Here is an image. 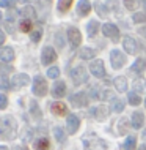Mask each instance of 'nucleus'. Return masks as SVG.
I'll use <instances>...</instances> for the list:
<instances>
[{"label": "nucleus", "instance_id": "obj_44", "mask_svg": "<svg viewBox=\"0 0 146 150\" xmlns=\"http://www.w3.org/2000/svg\"><path fill=\"white\" fill-rule=\"evenodd\" d=\"M90 93H91V95H90L91 98H97V88L96 87H93L91 90H90Z\"/></svg>", "mask_w": 146, "mask_h": 150}, {"label": "nucleus", "instance_id": "obj_7", "mask_svg": "<svg viewBox=\"0 0 146 150\" xmlns=\"http://www.w3.org/2000/svg\"><path fill=\"white\" fill-rule=\"evenodd\" d=\"M90 71L93 76L96 78H104L105 76V68H104V62L102 60H93L90 65Z\"/></svg>", "mask_w": 146, "mask_h": 150}, {"label": "nucleus", "instance_id": "obj_41", "mask_svg": "<svg viewBox=\"0 0 146 150\" xmlns=\"http://www.w3.org/2000/svg\"><path fill=\"white\" fill-rule=\"evenodd\" d=\"M8 106V98L5 95H2V93H0V109H5Z\"/></svg>", "mask_w": 146, "mask_h": 150}, {"label": "nucleus", "instance_id": "obj_16", "mask_svg": "<svg viewBox=\"0 0 146 150\" xmlns=\"http://www.w3.org/2000/svg\"><path fill=\"white\" fill-rule=\"evenodd\" d=\"M50 111H52V114H55V115H64L68 112V108H66V104H64V103L55 101V103L50 104Z\"/></svg>", "mask_w": 146, "mask_h": 150}, {"label": "nucleus", "instance_id": "obj_30", "mask_svg": "<svg viewBox=\"0 0 146 150\" xmlns=\"http://www.w3.org/2000/svg\"><path fill=\"white\" fill-rule=\"evenodd\" d=\"M129 103H131V104H133V106H138V104L141 103V98H140V95H137L135 92L129 93Z\"/></svg>", "mask_w": 146, "mask_h": 150}, {"label": "nucleus", "instance_id": "obj_2", "mask_svg": "<svg viewBox=\"0 0 146 150\" xmlns=\"http://www.w3.org/2000/svg\"><path fill=\"white\" fill-rule=\"evenodd\" d=\"M85 150H107V142L96 134H87L82 139Z\"/></svg>", "mask_w": 146, "mask_h": 150}, {"label": "nucleus", "instance_id": "obj_36", "mask_svg": "<svg viewBox=\"0 0 146 150\" xmlns=\"http://www.w3.org/2000/svg\"><path fill=\"white\" fill-rule=\"evenodd\" d=\"M41 35H43V32H41V30H35V32H31V33H30L31 41L38 43V41H39V38H41Z\"/></svg>", "mask_w": 146, "mask_h": 150}, {"label": "nucleus", "instance_id": "obj_11", "mask_svg": "<svg viewBox=\"0 0 146 150\" xmlns=\"http://www.w3.org/2000/svg\"><path fill=\"white\" fill-rule=\"evenodd\" d=\"M102 33L107 38H118L119 36V30L115 24H104L102 25Z\"/></svg>", "mask_w": 146, "mask_h": 150}, {"label": "nucleus", "instance_id": "obj_50", "mask_svg": "<svg viewBox=\"0 0 146 150\" xmlns=\"http://www.w3.org/2000/svg\"><path fill=\"white\" fill-rule=\"evenodd\" d=\"M140 2H141V3H143V5H146V0H140Z\"/></svg>", "mask_w": 146, "mask_h": 150}, {"label": "nucleus", "instance_id": "obj_52", "mask_svg": "<svg viewBox=\"0 0 146 150\" xmlns=\"http://www.w3.org/2000/svg\"><path fill=\"white\" fill-rule=\"evenodd\" d=\"M145 106H146V101H145Z\"/></svg>", "mask_w": 146, "mask_h": 150}, {"label": "nucleus", "instance_id": "obj_39", "mask_svg": "<svg viewBox=\"0 0 146 150\" xmlns=\"http://www.w3.org/2000/svg\"><path fill=\"white\" fill-rule=\"evenodd\" d=\"M94 8H96V11H97L101 16H105V14H107V10H104V5H102V3H94Z\"/></svg>", "mask_w": 146, "mask_h": 150}, {"label": "nucleus", "instance_id": "obj_13", "mask_svg": "<svg viewBox=\"0 0 146 150\" xmlns=\"http://www.w3.org/2000/svg\"><path fill=\"white\" fill-rule=\"evenodd\" d=\"M71 103L74 104L75 108H82V106H87L88 103V98H87V93L80 92V93H74L71 96Z\"/></svg>", "mask_w": 146, "mask_h": 150}, {"label": "nucleus", "instance_id": "obj_49", "mask_svg": "<svg viewBox=\"0 0 146 150\" xmlns=\"http://www.w3.org/2000/svg\"><path fill=\"white\" fill-rule=\"evenodd\" d=\"M143 139H146V128H145V131H143Z\"/></svg>", "mask_w": 146, "mask_h": 150}, {"label": "nucleus", "instance_id": "obj_31", "mask_svg": "<svg viewBox=\"0 0 146 150\" xmlns=\"http://www.w3.org/2000/svg\"><path fill=\"white\" fill-rule=\"evenodd\" d=\"M19 29H21L22 32H30V29H31V21H28V19H22L21 21V24H19ZM31 33V32H30Z\"/></svg>", "mask_w": 146, "mask_h": 150}, {"label": "nucleus", "instance_id": "obj_3", "mask_svg": "<svg viewBox=\"0 0 146 150\" xmlns=\"http://www.w3.org/2000/svg\"><path fill=\"white\" fill-rule=\"evenodd\" d=\"M31 90H33V93H35L36 96H44L47 93V82H46V79H44L41 74L35 76Z\"/></svg>", "mask_w": 146, "mask_h": 150}, {"label": "nucleus", "instance_id": "obj_45", "mask_svg": "<svg viewBox=\"0 0 146 150\" xmlns=\"http://www.w3.org/2000/svg\"><path fill=\"white\" fill-rule=\"evenodd\" d=\"M3 43H5V32L0 29V44H3Z\"/></svg>", "mask_w": 146, "mask_h": 150}, {"label": "nucleus", "instance_id": "obj_28", "mask_svg": "<svg viewBox=\"0 0 146 150\" xmlns=\"http://www.w3.org/2000/svg\"><path fill=\"white\" fill-rule=\"evenodd\" d=\"M72 5V0H58V11H61V13H64V11H68Z\"/></svg>", "mask_w": 146, "mask_h": 150}, {"label": "nucleus", "instance_id": "obj_17", "mask_svg": "<svg viewBox=\"0 0 146 150\" xmlns=\"http://www.w3.org/2000/svg\"><path fill=\"white\" fill-rule=\"evenodd\" d=\"M91 3L88 0H80L79 5H77V14L79 16H87L88 13L91 11Z\"/></svg>", "mask_w": 146, "mask_h": 150}, {"label": "nucleus", "instance_id": "obj_32", "mask_svg": "<svg viewBox=\"0 0 146 150\" xmlns=\"http://www.w3.org/2000/svg\"><path fill=\"white\" fill-rule=\"evenodd\" d=\"M47 76H49L50 79H57V78L60 76V68H58V67H50V68L47 70Z\"/></svg>", "mask_w": 146, "mask_h": 150}, {"label": "nucleus", "instance_id": "obj_8", "mask_svg": "<svg viewBox=\"0 0 146 150\" xmlns=\"http://www.w3.org/2000/svg\"><path fill=\"white\" fill-rule=\"evenodd\" d=\"M68 40H69V43H71L72 47H77L80 43H82V35H80V30L75 29V27L68 29Z\"/></svg>", "mask_w": 146, "mask_h": 150}, {"label": "nucleus", "instance_id": "obj_25", "mask_svg": "<svg viewBox=\"0 0 146 150\" xmlns=\"http://www.w3.org/2000/svg\"><path fill=\"white\" fill-rule=\"evenodd\" d=\"M79 57L83 59V60H90V59L94 57V51L90 49V47H82L79 52Z\"/></svg>", "mask_w": 146, "mask_h": 150}, {"label": "nucleus", "instance_id": "obj_48", "mask_svg": "<svg viewBox=\"0 0 146 150\" xmlns=\"http://www.w3.org/2000/svg\"><path fill=\"white\" fill-rule=\"evenodd\" d=\"M0 150H8V149L5 147V145H0Z\"/></svg>", "mask_w": 146, "mask_h": 150}, {"label": "nucleus", "instance_id": "obj_38", "mask_svg": "<svg viewBox=\"0 0 146 150\" xmlns=\"http://www.w3.org/2000/svg\"><path fill=\"white\" fill-rule=\"evenodd\" d=\"M101 98H102V100H115V98H113V92H110V90H104L102 93H101Z\"/></svg>", "mask_w": 146, "mask_h": 150}, {"label": "nucleus", "instance_id": "obj_5", "mask_svg": "<svg viewBox=\"0 0 146 150\" xmlns=\"http://www.w3.org/2000/svg\"><path fill=\"white\" fill-rule=\"evenodd\" d=\"M126 55L121 52L119 49H113L110 52V62H112V67L113 68H121V67H124V63H126Z\"/></svg>", "mask_w": 146, "mask_h": 150}, {"label": "nucleus", "instance_id": "obj_12", "mask_svg": "<svg viewBox=\"0 0 146 150\" xmlns=\"http://www.w3.org/2000/svg\"><path fill=\"white\" fill-rule=\"evenodd\" d=\"M66 123H68V133H69V134H74L77 129H79V127H80L79 117L74 115V114H69V115H68Z\"/></svg>", "mask_w": 146, "mask_h": 150}, {"label": "nucleus", "instance_id": "obj_20", "mask_svg": "<svg viewBox=\"0 0 146 150\" xmlns=\"http://www.w3.org/2000/svg\"><path fill=\"white\" fill-rule=\"evenodd\" d=\"M115 87L118 92H126L127 90V81H126L124 76H118V78H115Z\"/></svg>", "mask_w": 146, "mask_h": 150}, {"label": "nucleus", "instance_id": "obj_43", "mask_svg": "<svg viewBox=\"0 0 146 150\" xmlns=\"http://www.w3.org/2000/svg\"><path fill=\"white\" fill-rule=\"evenodd\" d=\"M11 86L8 84V81L6 79H3V78H0V88H10Z\"/></svg>", "mask_w": 146, "mask_h": 150}, {"label": "nucleus", "instance_id": "obj_6", "mask_svg": "<svg viewBox=\"0 0 146 150\" xmlns=\"http://www.w3.org/2000/svg\"><path fill=\"white\" fill-rule=\"evenodd\" d=\"M55 59H57V52L54 47H50V46H46L43 49L41 52V62L43 65H50L52 62H55Z\"/></svg>", "mask_w": 146, "mask_h": 150}, {"label": "nucleus", "instance_id": "obj_42", "mask_svg": "<svg viewBox=\"0 0 146 150\" xmlns=\"http://www.w3.org/2000/svg\"><path fill=\"white\" fill-rule=\"evenodd\" d=\"M30 106H31V111H33V114L35 115H41V114H39V109H38V104H36V101H31V103H30Z\"/></svg>", "mask_w": 146, "mask_h": 150}, {"label": "nucleus", "instance_id": "obj_33", "mask_svg": "<svg viewBox=\"0 0 146 150\" xmlns=\"http://www.w3.org/2000/svg\"><path fill=\"white\" fill-rule=\"evenodd\" d=\"M127 131V119H121L118 122V134H124Z\"/></svg>", "mask_w": 146, "mask_h": 150}, {"label": "nucleus", "instance_id": "obj_21", "mask_svg": "<svg viewBox=\"0 0 146 150\" xmlns=\"http://www.w3.org/2000/svg\"><path fill=\"white\" fill-rule=\"evenodd\" d=\"M145 68H146L145 59H137L135 63H133L132 67H131V71H132V73H143Z\"/></svg>", "mask_w": 146, "mask_h": 150}, {"label": "nucleus", "instance_id": "obj_19", "mask_svg": "<svg viewBox=\"0 0 146 150\" xmlns=\"http://www.w3.org/2000/svg\"><path fill=\"white\" fill-rule=\"evenodd\" d=\"M91 114L94 115L97 120H104L105 117L108 115V111H107V108H105V106H97L94 109H91Z\"/></svg>", "mask_w": 146, "mask_h": 150}, {"label": "nucleus", "instance_id": "obj_1", "mask_svg": "<svg viewBox=\"0 0 146 150\" xmlns=\"http://www.w3.org/2000/svg\"><path fill=\"white\" fill-rule=\"evenodd\" d=\"M16 131H17V125L16 120L11 115L0 117V137L3 139H14Z\"/></svg>", "mask_w": 146, "mask_h": 150}, {"label": "nucleus", "instance_id": "obj_14", "mask_svg": "<svg viewBox=\"0 0 146 150\" xmlns=\"http://www.w3.org/2000/svg\"><path fill=\"white\" fill-rule=\"evenodd\" d=\"M64 93H66V84H64L63 81L55 82L54 87H52V95H54V98H61V96H64Z\"/></svg>", "mask_w": 146, "mask_h": 150}, {"label": "nucleus", "instance_id": "obj_35", "mask_svg": "<svg viewBox=\"0 0 146 150\" xmlns=\"http://www.w3.org/2000/svg\"><path fill=\"white\" fill-rule=\"evenodd\" d=\"M54 134H55V137H57L58 141H63V139H64V131H63V128H60V127H55Z\"/></svg>", "mask_w": 146, "mask_h": 150}, {"label": "nucleus", "instance_id": "obj_4", "mask_svg": "<svg viewBox=\"0 0 146 150\" xmlns=\"http://www.w3.org/2000/svg\"><path fill=\"white\" fill-rule=\"evenodd\" d=\"M71 78L74 81V84H85L88 81V73L83 67H75L71 71Z\"/></svg>", "mask_w": 146, "mask_h": 150}, {"label": "nucleus", "instance_id": "obj_23", "mask_svg": "<svg viewBox=\"0 0 146 150\" xmlns=\"http://www.w3.org/2000/svg\"><path fill=\"white\" fill-rule=\"evenodd\" d=\"M21 14L24 16V19H28V21H33V19H36V13L33 10V6H24Z\"/></svg>", "mask_w": 146, "mask_h": 150}, {"label": "nucleus", "instance_id": "obj_9", "mask_svg": "<svg viewBox=\"0 0 146 150\" xmlns=\"http://www.w3.org/2000/svg\"><path fill=\"white\" fill-rule=\"evenodd\" d=\"M123 46H124V51L129 52V54H135V52L138 51V43H137V40L132 38V36H124Z\"/></svg>", "mask_w": 146, "mask_h": 150}, {"label": "nucleus", "instance_id": "obj_34", "mask_svg": "<svg viewBox=\"0 0 146 150\" xmlns=\"http://www.w3.org/2000/svg\"><path fill=\"white\" fill-rule=\"evenodd\" d=\"M132 21L135 24H140V22H146V13H135L132 16Z\"/></svg>", "mask_w": 146, "mask_h": 150}, {"label": "nucleus", "instance_id": "obj_10", "mask_svg": "<svg viewBox=\"0 0 146 150\" xmlns=\"http://www.w3.org/2000/svg\"><path fill=\"white\" fill-rule=\"evenodd\" d=\"M11 82H13V87H25L30 84V78H28L27 74H24V73H19V74H14L13 79H11Z\"/></svg>", "mask_w": 146, "mask_h": 150}, {"label": "nucleus", "instance_id": "obj_24", "mask_svg": "<svg viewBox=\"0 0 146 150\" xmlns=\"http://www.w3.org/2000/svg\"><path fill=\"white\" fill-rule=\"evenodd\" d=\"M132 86H133V90L135 92H145L146 90V81L143 78H137L132 82Z\"/></svg>", "mask_w": 146, "mask_h": 150}, {"label": "nucleus", "instance_id": "obj_22", "mask_svg": "<svg viewBox=\"0 0 146 150\" xmlns=\"http://www.w3.org/2000/svg\"><path fill=\"white\" fill-rule=\"evenodd\" d=\"M35 149L36 150H49L50 149V144H49L47 137H39V139L35 141Z\"/></svg>", "mask_w": 146, "mask_h": 150}, {"label": "nucleus", "instance_id": "obj_29", "mask_svg": "<svg viewBox=\"0 0 146 150\" xmlns=\"http://www.w3.org/2000/svg\"><path fill=\"white\" fill-rule=\"evenodd\" d=\"M135 144H137V139L133 136H129L127 139H126V142H124V149L126 150H133L135 149Z\"/></svg>", "mask_w": 146, "mask_h": 150}, {"label": "nucleus", "instance_id": "obj_26", "mask_svg": "<svg viewBox=\"0 0 146 150\" xmlns=\"http://www.w3.org/2000/svg\"><path fill=\"white\" fill-rule=\"evenodd\" d=\"M112 111L113 112H123L124 111V101L121 98H115L112 101Z\"/></svg>", "mask_w": 146, "mask_h": 150}, {"label": "nucleus", "instance_id": "obj_47", "mask_svg": "<svg viewBox=\"0 0 146 150\" xmlns=\"http://www.w3.org/2000/svg\"><path fill=\"white\" fill-rule=\"evenodd\" d=\"M140 33H141V35H145V36H146V29H141V30H140Z\"/></svg>", "mask_w": 146, "mask_h": 150}, {"label": "nucleus", "instance_id": "obj_37", "mask_svg": "<svg viewBox=\"0 0 146 150\" xmlns=\"http://www.w3.org/2000/svg\"><path fill=\"white\" fill-rule=\"evenodd\" d=\"M14 3H16V0H0V6L2 8H11V6H14Z\"/></svg>", "mask_w": 146, "mask_h": 150}, {"label": "nucleus", "instance_id": "obj_40", "mask_svg": "<svg viewBox=\"0 0 146 150\" xmlns=\"http://www.w3.org/2000/svg\"><path fill=\"white\" fill-rule=\"evenodd\" d=\"M124 5L127 10H135L137 3H135V0H124Z\"/></svg>", "mask_w": 146, "mask_h": 150}, {"label": "nucleus", "instance_id": "obj_27", "mask_svg": "<svg viewBox=\"0 0 146 150\" xmlns=\"http://www.w3.org/2000/svg\"><path fill=\"white\" fill-rule=\"evenodd\" d=\"M88 36L90 38H93L96 33H97V29H99V22L97 21H91V22H88Z\"/></svg>", "mask_w": 146, "mask_h": 150}, {"label": "nucleus", "instance_id": "obj_15", "mask_svg": "<svg viewBox=\"0 0 146 150\" xmlns=\"http://www.w3.org/2000/svg\"><path fill=\"white\" fill-rule=\"evenodd\" d=\"M13 59H14V51H13V47H0V60L2 62H6V63H10V62H13Z\"/></svg>", "mask_w": 146, "mask_h": 150}, {"label": "nucleus", "instance_id": "obj_18", "mask_svg": "<svg viewBox=\"0 0 146 150\" xmlns=\"http://www.w3.org/2000/svg\"><path fill=\"white\" fill-rule=\"evenodd\" d=\"M143 122H145V115L141 114V112H133V114H132L131 123H132V127L135 129H138V128L143 127Z\"/></svg>", "mask_w": 146, "mask_h": 150}, {"label": "nucleus", "instance_id": "obj_51", "mask_svg": "<svg viewBox=\"0 0 146 150\" xmlns=\"http://www.w3.org/2000/svg\"><path fill=\"white\" fill-rule=\"evenodd\" d=\"M22 2H30V0H22Z\"/></svg>", "mask_w": 146, "mask_h": 150}, {"label": "nucleus", "instance_id": "obj_46", "mask_svg": "<svg viewBox=\"0 0 146 150\" xmlns=\"http://www.w3.org/2000/svg\"><path fill=\"white\" fill-rule=\"evenodd\" d=\"M138 150H146V144H143V145H140V147H138Z\"/></svg>", "mask_w": 146, "mask_h": 150}]
</instances>
